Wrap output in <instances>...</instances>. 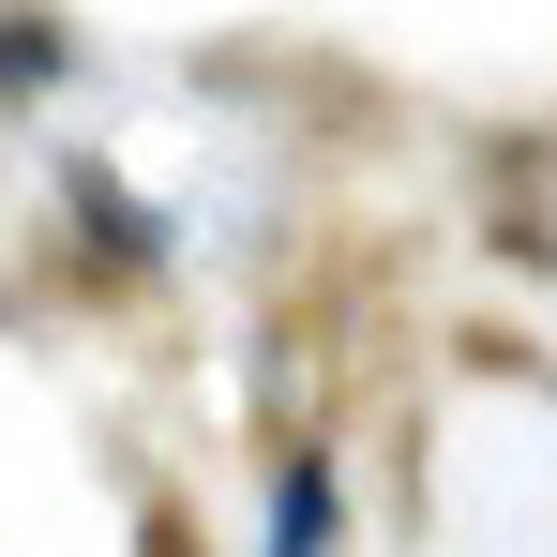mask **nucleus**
Returning <instances> with one entry per match:
<instances>
[{
	"mask_svg": "<svg viewBox=\"0 0 557 557\" xmlns=\"http://www.w3.org/2000/svg\"><path fill=\"white\" fill-rule=\"evenodd\" d=\"M332 528H347V497H332V467L301 453V467L272 482V557H332Z\"/></svg>",
	"mask_w": 557,
	"mask_h": 557,
	"instance_id": "obj_1",
	"label": "nucleus"
}]
</instances>
